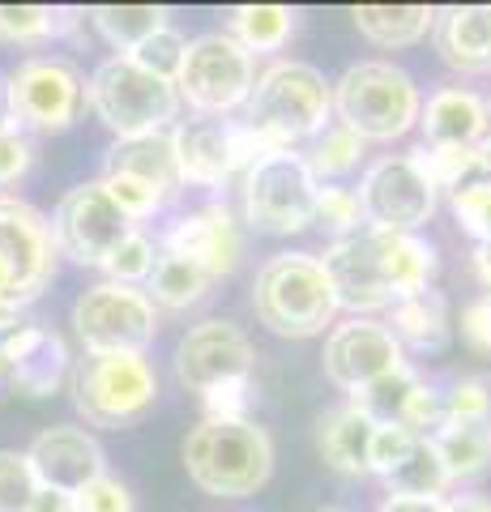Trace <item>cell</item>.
Listing matches in <instances>:
<instances>
[{
    "label": "cell",
    "instance_id": "obj_39",
    "mask_svg": "<svg viewBox=\"0 0 491 512\" xmlns=\"http://www.w3.org/2000/svg\"><path fill=\"white\" fill-rule=\"evenodd\" d=\"M39 500V483L26 466V453L0 448V512H30Z\"/></svg>",
    "mask_w": 491,
    "mask_h": 512
},
{
    "label": "cell",
    "instance_id": "obj_7",
    "mask_svg": "<svg viewBox=\"0 0 491 512\" xmlns=\"http://www.w3.org/2000/svg\"><path fill=\"white\" fill-rule=\"evenodd\" d=\"M69 393L86 427H133L158 406V372L146 355H82L69 372Z\"/></svg>",
    "mask_w": 491,
    "mask_h": 512
},
{
    "label": "cell",
    "instance_id": "obj_35",
    "mask_svg": "<svg viewBox=\"0 0 491 512\" xmlns=\"http://www.w3.org/2000/svg\"><path fill=\"white\" fill-rule=\"evenodd\" d=\"M73 22L69 9L52 5H0V43H47L73 30Z\"/></svg>",
    "mask_w": 491,
    "mask_h": 512
},
{
    "label": "cell",
    "instance_id": "obj_4",
    "mask_svg": "<svg viewBox=\"0 0 491 512\" xmlns=\"http://www.w3.org/2000/svg\"><path fill=\"white\" fill-rule=\"evenodd\" d=\"M252 312L274 338H316L334 329L338 299L329 286L321 256L312 252H278L257 269L252 282Z\"/></svg>",
    "mask_w": 491,
    "mask_h": 512
},
{
    "label": "cell",
    "instance_id": "obj_26",
    "mask_svg": "<svg viewBox=\"0 0 491 512\" xmlns=\"http://www.w3.org/2000/svg\"><path fill=\"white\" fill-rule=\"evenodd\" d=\"M427 440H432L449 483H466V478H479L491 470V419L487 423L440 419V427Z\"/></svg>",
    "mask_w": 491,
    "mask_h": 512
},
{
    "label": "cell",
    "instance_id": "obj_16",
    "mask_svg": "<svg viewBox=\"0 0 491 512\" xmlns=\"http://www.w3.org/2000/svg\"><path fill=\"white\" fill-rule=\"evenodd\" d=\"M406 363V350L398 346V338L385 329V320H372V316H346L329 329L325 338V380L338 384L342 393H359L368 389L372 380L398 372Z\"/></svg>",
    "mask_w": 491,
    "mask_h": 512
},
{
    "label": "cell",
    "instance_id": "obj_36",
    "mask_svg": "<svg viewBox=\"0 0 491 512\" xmlns=\"http://www.w3.org/2000/svg\"><path fill=\"white\" fill-rule=\"evenodd\" d=\"M154 261H158V244L146 235V231H129L120 239V248L107 256L103 261V274H107V282H124V286H141L150 278V269H154Z\"/></svg>",
    "mask_w": 491,
    "mask_h": 512
},
{
    "label": "cell",
    "instance_id": "obj_46",
    "mask_svg": "<svg viewBox=\"0 0 491 512\" xmlns=\"http://www.w3.org/2000/svg\"><path fill=\"white\" fill-rule=\"evenodd\" d=\"M462 338L470 342V350L491 355V295L470 299L462 308Z\"/></svg>",
    "mask_w": 491,
    "mask_h": 512
},
{
    "label": "cell",
    "instance_id": "obj_5",
    "mask_svg": "<svg viewBox=\"0 0 491 512\" xmlns=\"http://www.w3.org/2000/svg\"><path fill=\"white\" fill-rule=\"evenodd\" d=\"M423 94L393 60H359L334 82V116L363 141H398L419 124Z\"/></svg>",
    "mask_w": 491,
    "mask_h": 512
},
{
    "label": "cell",
    "instance_id": "obj_48",
    "mask_svg": "<svg viewBox=\"0 0 491 512\" xmlns=\"http://www.w3.org/2000/svg\"><path fill=\"white\" fill-rule=\"evenodd\" d=\"M445 512H491V500L487 495H453L445 500Z\"/></svg>",
    "mask_w": 491,
    "mask_h": 512
},
{
    "label": "cell",
    "instance_id": "obj_28",
    "mask_svg": "<svg viewBox=\"0 0 491 512\" xmlns=\"http://www.w3.org/2000/svg\"><path fill=\"white\" fill-rule=\"evenodd\" d=\"M214 278L205 274L201 265H193L188 256H176V252H163L158 248V261L150 269V278L141 291L150 295L154 308H167V312H188L197 308V303L210 295Z\"/></svg>",
    "mask_w": 491,
    "mask_h": 512
},
{
    "label": "cell",
    "instance_id": "obj_13",
    "mask_svg": "<svg viewBox=\"0 0 491 512\" xmlns=\"http://www.w3.org/2000/svg\"><path fill=\"white\" fill-rule=\"evenodd\" d=\"M180 180L184 188H227L235 175H244L261 154H274L257 133H248L240 120L193 116L171 128Z\"/></svg>",
    "mask_w": 491,
    "mask_h": 512
},
{
    "label": "cell",
    "instance_id": "obj_14",
    "mask_svg": "<svg viewBox=\"0 0 491 512\" xmlns=\"http://www.w3.org/2000/svg\"><path fill=\"white\" fill-rule=\"evenodd\" d=\"M355 197L363 210V227L419 235V227H427L436 214L440 192L432 188L415 154H385L363 171Z\"/></svg>",
    "mask_w": 491,
    "mask_h": 512
},
{
    "label": "cell",
    "instance_id": "obj_18",
    "mask_svg": "<svg viewBox=\"0 0 491 512\" xmlns=\"http://www.w3.org/2000/svg\"><path fill=\"white\" fill-rule=\"evenodd\" d=\"M163 252H176L188 256L193 265H201L214 282L218 278H231L244 261V231H240V218L227 201H210V205H197V210L180 214L171 227L158 239Z\"/></svg>",
    "mask_w": 491,
    "mask_h": 512
},
{
    "label": "cell",
    "instance_id": "obj_44",
    "mask_svg": "<svg viewBox=\"0 0 491 512\" xmlns=\"http://www.w3.org/2000/svg\"><path fill=\"white\" fill-rule=\"evenodd\" d=\"M69 500H73L77 512H137V500H133L129 483H120V478H112V474L94 478L90 487L69 495Z\"/></svg>",
    "mask_w": 491,
    "mask_h": 512
},
{
    "label": "cell",
    "instance_id": "obj_22",
    "mask_svg": "<svg viewBox=\"0 0 491 512\" xmlns=\"http://www.w3.org/2000/svg\"><path fill=\"white\" fill-rule=\"evenodd\" d=\"M103 175H120V180H133L141 188H150L154 197H163L167 205L180 197V163H176V146H171V133H146V137H129L116 141L103 158Z\"/></svg>",
    "mask_w": 491,
    "mask_h": 512
},
{
    "label": "cell",
    "instance_id": "obj_31",
    "mask_svg": "<svg viewBox=\"0 0 491 512\" xmlns=\"http://www.w3.org/2000/svg\"><path fill=\"white\" fill-rule=\"evenodd\" d=\"M410 154L419 158V167L427 171L436 192H457L466 184L491 180V137L462 150H410Z\"/></svg>",
    "mask_w": 491,
    "mask_h": 512
},
{
    "label": "cell",
    "instance_id": "obj_19",
    "mask_svg": "<svg viewBox=\"0 0 491 512\" xmlns=\"http://www.w3.org/2000/svg\"><path fill=\"white\" fill-rule=\"evenodd\" d=\"M26 466H30V474H35L39 491L77 495L82 487H90L94 478L107 474V453L86 427L60 423V427H47L30 440Z\"/></svg>",
    "mask_w": 491,
    "mask_h": 512
},
{
    "label": "cell",
    "instance_id": "obj_3",
    "mask_svg": "<svg viewBox=\"0 0 491 512\" xmlns=\"http://www.w3.org/2000/svg\"><path fill=\"white\" fill-rule=\"evenodd\" d=\"M184 470L214 500H248L274 474V440L252 419H201L184 436Z\"/></svg>",
    "mask_w": 491,
    "mask_h": 512
},
{
    "label": "cell",
    "instance_id": "obj_6",
    "mask_svg": "<svg viewBox=\"0 0 491 512\" xmlns=\"http://www.w3.org/2000/svg\"><path fill=\"white\" fill-rule=\"evenodd\" d=\"M86 103L94 107L116 141L171 133L180 124V94L163 77L146 73L129 56H107L86 82Z\"/></svg>",
    "mask_w": 491,
    "mask_h": 512
},
{
    "label": "cell",
    "instance_id": "obj_9",
    "mask_svg": "<svg viewBox=\"0 0 491 512\" xmlns=\"http://www.w3.org/2000/svg\"><path fill=\"white\" fill-rule=\"evenodd\" d=\"M73 333L86 355H146L158 338V308L141 286L99 282L73 299Z\"/></svg>",
    "mask_w": 491,
    "mask_h": 512
},
{
    "label": "cell",
    "instance_id": "obj_45",
    "mask_svg": "<svg viewBox=\"0 0 491 512\" xmlns=\"http://www.w3.org/2000/svg\"><path fill=\"white\" fill-rule=\"evenodd\" d=\"M415 440H419V436H415V431H406V427H393V423L376 427V431H372V448H368V474L385 478V474L410 453V444H415Z\"/></svg>",
    "mask_w": 491,
    "mask_h": 512
},
{
    "label": "cell",
    "instance_id": "obj_33",
    "mask_svg": "<svg viewBox=\"0 0 491 512\" xmlns=\"http://www.w3.org/2000/svg\"><path fill=\"white\" fill-rule=\"evenodd\" d=\"M419 384H423V376H419L410 363H402L398 372L380 376V380H372V384H368V389L351 393V406L368 414V419H372L376 427H385V423L402 427V419H406V406H410V397H415Z\"/></svg>",
    "mask_w": 491,
    "mask_h": 512
},
{
    "label": "cell",
    "instance_id": "obj_42",
    "mask_svg": "<svg viewBox=\"0 0 491 512\" xmlns=\"http://www.w3.org/2000/svg\"><path fill=\"white\" fill-rule=\"evenodd\" d=\"M440 402H445V419L487 423L491 419V384L479 376H462L449 384V393H440Z\"/></svg>",
    "mask_w": 491,
    "mask_h": 512
},
{
    "label": "cell",
    "instance_id": "obj_25",
    "mask_svg": "<svg viewBox=\"0 0 491 512\" xmlns=\"http://www.w3.org/2000/svg\"><path fill=\"white\" fill-rule=\"evenodd\" d=\"M385 329L398 338L402 350H419V355H436V350L449 346V303L440 291H419V295H406L389 308Z\"/></svg>",
    "mask_w": 491,
    "mask_h": 512
},
{
    "label": "cell",
    "instance_id": "obj_27",
    "mask_svg": "<svg viewBox=\"0 0 491 512\" xmlns=\"http://www.w3.org/2000/svg\"><path fill=\"white\" fill-rule=\"evenodd\" d=\"M355 30L376 47H415L432 35L436 9L432 5H355Z\"/></svg>",
    "mask_w": 491,
    "mask_h": 512
},
{
    "label": "cell",
    "instance_id": "obj_51",
    "mask_svg": "<svg viewBox=\"0 0 491 512\" xmlns=\"http://www.w3.org/2000/svg\"><path fill=\"white\" fill-rule=\"evenodd\" d=\"M9 384V363H5V355H0V389Z\"/></svg>",
    "mask_w": 491,
    "mask_h": 512
},
{
    "label": "cell",
    "instance_id": "obj_34",
    "mask_svg": "<svg viewBox=\"0 0 491 512\" xmlns=\"http://www.w3.org/2000/svg\"><path fill=\"white\" fill-rule=\"evenodd\" d=\"M363 154H368V141L355 137L351 128L334 124V128H325V133L312 137V150L304 154V163H308L316 184H338L342 175L359 171Z\"/></svg>",
    "mask_w": 491,
    "mask_h": 512
},
{
    "label": "cell",
    "instance_id": "obj_8",
    "mask_svg": "<svg viewBox=\"0 0 491 512\" xmlns=\"http://www.w3.org/2000/svg\"><path fill=\"white\" fill-rule=\"evenodd\" d=\"M312 171L299 150H274L261 154L257 163L244 171L240 205L244 222L261 235H299L312 227V205H316Z\"/></svg>",
    "mask_w": 491,
    "mask_h": 512
},
{
    "label": "cell",
    "instance_id": "obj_50",
    "mask_svg": "<svg viewBox=\"0 0 491 512\" xmlns=\"http://www.w3.org/2000/svg\"><path fill=\"white\" fill-rule=\"evenodd\" d=\"M30 512H77V508H73V500H69V495L39 491V500H35V508H30Z\"/></svg>",
    "mask_w": 491,
    "mask_h": 512
},
{
    "label": "cell",
    "instance_id": "obj_52",
    "mask_svg": "<svg viewBox=\"0 0 491 512\" xmlns=\"http://www.w3.org/2000/svg\"><path fill=\"white\" fill-rule=\"evenodd\" d=\"M9 111H5V77H0V120H5Z\"/></svg>",
    "mask_w": 491,
    "mask_h": 512
},
{
    "label": "cell",
    "instance_id": "obj_54",
    "mask_svg": "<svg viewBox=\"0 0 491 512\" xmlns=\"http://www.w3.org/2000/svg\"><path fill=\"white\" fill-rule=\"evenodd\" d=\"M316 512H342V508H316Z\"/></svg>",
    "mask_w": 491,
    "mask_h": 512
},
{
    "label": "cell",
    "instance_id": "obj_17",
    "mask_svg": "<svg viewBox=\"0 0 491 512\" xmlns=\"http://www.w3.org/2000/svg\"><path fill=\"white\" fill-rule=\"evenodd\" d=\"M176 380L188 393H205L223 380H252V367H257V350L252 338L235 325V320L210 316L193 325L176 346Z\"/></svg>",
    "mask_w": 491,
    "mask_h": 512
},
{
    "label": "cell",
    "instance_id": "obj_53",
    "mask_svg": "<svg viewBox=\"0 0 491 512\" xmlns=\"http://www.w3.org/2000/svg\"><path fill=\"white\" fill-rule=\"evenodd\" d=\"M487 137H491V99H487Z\"/></svg>",
    "mask_w": 491,
    "mask_h": 512
},
{
    "label": "cell",
    "instance_id": "obj_24",
    "mask_svg": "<svg viewBox=\"0 0 491 512\" xmlns=\"http://www.w3.org/2000/svg\"><path fill=\"white\" fill-rule=\"evenodd\" d=\"M372 431H376V423L363 410H355L351 402L325 410L321 419H316V448H321L325 466L346 478H363L368 474Z\"/></svg>",
    "mask_w": 491,
    "mask_h": 512
},
{
    "label": "cell",
    "instance_id": "obj_49",
    "mask_svg": "<svg viewBox=\"0 0 491 512\" xmlns=\"http://www.w3.org/2000/svg\"><path fill=\"white\" fill-rule=\"evenodd\" d=\"M474 274L483 282V295H491V244H474Z\"/></svg>",
    "mask_w": 491,
    "mask_h": 512
},
{
    "label": "cell",
    "instance_id": "obj_32",
    "mask_svg": "<svg viewBox=\"0 0 491 512\" xmlns=\"http://www.w3.org/2000/svg\"><path fill=\"white\" fill-rule=\"evenodd\" d=\"M380 483H385L389 495H423V500H440L445 487H449V474H445V466H440L432 440L419 436L415 444H410V453L380 478Z\"/></svg>",
    "mask_w": 491,
    "mask_h": 512
},
{
    "label": "cell",
    "instance_id": "obj_40",
    "mask_svg": "<svg viewBox=\"0 0 491 512\" xmlns=\"http://www.w3.org/2000/svg\"><path fill=\"white\" fill-rule=\"evenodd\" d=\"M449 210L474 244H491V180L449 192Z\"/></svg>",
    "mask_w": 491,
    "mask_h": 512
},
{
    "label": "cell",
    "instance_id": "obj_37",
    "mask_svg": "<svg viewBox=\"0 0 491 512\" xmlns=\"http://www.w3.org/2000/svg\"><path fill=\"white\" fill-rule=\"evenodd\" d=\"M184 52H188V39L180 35L176 26H163V30H158V35H150L146 43H137L133 52H129V60L141 64L146 73H154V77H163V82L176 86L180 64H184Z\"/></svg>",
    "mask_w": 491,
    "mask_h": 512
},
{
    "label": "cell",
    "instance_id": "obj_47",
    "mask_svg": "<svg viewBox=\"0 0 491 512\" xmlns=\"http://www.w3.org/2000/svg\"><path fill=\"white\" fill-rule=\"evenodd\" d=\"M376 512H445V500H423V495H389Z\"/></svg>",
    "mask_w": 491,
    "mask_h": 512
},
{
    "label": "cell",
    "instance_id": "obj_1",
    "mask_svg": "<svg viewBox=\"0 0 491 512\" xmlns=\"http://www.w3.org/2000/svg\"><path fill=\"white\" fill-rule=\"evenodd\" d=\"M321 269L334 286L338 312L368 316L393 308L406 295H419L436 278V248L419 235L359 227L334 239L321 256Z\"/></svg>",
    "mask_w": 491,
    "mask_h": 512
},
{
    "label": "cell",
    "instance_id": "obj_10",
    "mask_svg": "<svg viewBox=\"0 0 491 512\" xmlns=\"http://www.w3.org/2000/svg\"><path fill=\"white\" fill-rule=\"evenodd\" d=\"M252 82H257V60H252L227 30H210V35L188 39V52L176 77L180 103H188L197 116L227 120L244 111Z\"/></svg>",
    "mask_w": 491,
    "mask_h": 512
},
{
    "label": "cell",
    "instance_id": "obj_38",
    "mask_svg": "<svg viewBox=\"0 0 491 512\" xmlns=\"http://www.w3.org/2000/svg\"><path fill=\"white\" fill-rule=\"evenodd\" d=\"M312 222H321V227L334 231L338 239L351 235V231H359V227H363V210H359L355 188H346V184H321V188H316Z\"/></svg>",
    "mask_w": 491,
    "mask_h": 512
},
{
    "label": "cell",
    "instance_id": "obj_2",
    "mask_svg": "<svg viewBox=\"0 0 491 512\" xmlns=\"http://www.w3.org/2000/svg\"><path fill=\"white\" fill-rule=\"evenodd\" d=\"M334 116V82L304 60H274L252 82V94L244 103V128L257 133L269 150H295L329 128Z\"/></svg>",
    "mask_w": 491,
    "mask_h": 512
},
{
    "label": "cell",
    "instance_id": "obj_11",
    "mask_svg": "<svg viewBox=\"0 0 491 512\" xmlns=\"http://www.w3.org/2000/svg\"><path fill=\"white\" fill-rule=\"evenodd\" d=\"M56 239L52 222L22 197L0 192V303L26 308L35 303L56 274Z\"/></svg>",
    "mask_w": 491,
    "mask_h": 512
},
{
    "label": "cell",
    "instance_id": "obj_30",
    "mask_svg": "<svg viewBox=\"0 0 491 512\" xmlns=\"http://www.w3.org/2000/svg\"><path fill=\"white\" fill-rule=\"evenodd\" d=\"M299 13L287 5H240L231 9V30L227 35L244 47V52H282L295 35Z\"/></svg>",
    "mask_w": 491,
    "mask_h": 512
},
{
    "label": "cell",
    "instance_id": "obj_23",
    "mask_svg": "<svg viewBox=\"0 0 491 512\" xmlns=\"http://www.w3.org/2000/svg\"><path fill=\"white\" fill-rule=\"evenodd\" d=\"M440 60L457 73H491V5H453L432 26Z\"/></svg>",
    "mask_w": 491,
    "mask_h": 512
},
{
    "label": "cell",
    "instance_id": "obj_12",
    "mask_svg": "<svg viewBox=\"0 0 491 512\" xmlns=\"http://www.w3.org/2000/svg\"><path fill=\"white\" fill-rule=\"evenodd\" d=\"M86 107V73L65 56H30L5 77V111L26 133H65Z\"/></svg>",
    "mask_w": 491,
    "mask_h": 512
},
{
    "label": "cell",
    "instance_id": "obj_20",
    "mask_svg": "<svg viewBox=\"0 0 491 512\" xmlns=\"http://www.w3.org/2000/svg\"><path fill=\"white\" fill-rule=\"evenodd\" d=\"M0 355L9 363V389H18L22 397H52L73 372L65 338L47 325H35V320L5 333Z\"/></svg>",
    "mask_w": 491,
    "mask_h": 512
},
{
    "label": "cell",
    "instance_id": "obj_41",
    "mask_svg": "<svg viewBox=\"0 0 491 512\" xmlns=\"http://www.w3.org/2000/svg\"><path fill=\"white\" fill-rule=\"evenodd\" d=\"M35 167V133H26L18 120H0V188L18 184Z\"/></svg>",
    "mask_w": 491,
    "mask_h": 512
},
{
    "label": "cell",
    "instance_id": "obj_43",
    "mask_svg": "<svg viewBox=\"0 0 491 512\" xmlns=\"http://www.w3.org/2000/svg\"><path fill=\"white\" fill-rule=\"evenodd\" d=\"M205 419H252V380H223L201 393Z\"/></svg>",
    "mask_w": 491,
    "mask_h": 512
},
{
    "label": "cell",
    "instance_id": "obj_29",
    "mask_svg": "<svg viewBox=\"0 0 491 512\" xmlns=\"http://www.w3.org/2000/svg\"><path fill=\"white\" fill-rule=\"evenodd\" d=\"M94 30L116 47V56H129L137 43H146L163 26H171L167 5H99L90 9Z\"/></svg>",
    "mask_w": 491,
    "mask_h": 512
},
{
    "label": "cell",
    "instance_id": "obj_15",
    "mask_svg": "<svg viewBox=\"0 0 491 512\" xmlns=\"http://www.w3.org/2000/svg\"><path fill=\"white\" fill-rule=\"evenodd\" d=\"M47 222H52L56 252L69 256L77 265H90V269H103L107 256L120 248V239L129 231H137L129 222V214L112 201V192L103 188V180L69 188Z\"/></svg>",
    "mask_w": 491,
    "mask_h": 512
},
{
    "label": "cell",
    "instance_id": "obj_21",
    "mask_svg": "<svg viewBox=\"0 0 491 512\" xmlns=\"http://www.w3.org/2000/svg\"><path fill=\"white\" fill-rule=\"evenodd\" d=\"M423 150H462L487 141V99L466 86H440L419 107Z\"/></svg>",
    "mask_w": 491,
    "mask_h": 512
}]
</instances>
